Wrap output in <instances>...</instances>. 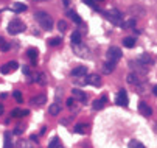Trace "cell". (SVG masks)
I'll list each match as a JSON object with an SVG mask.
<instances>
[{
	"label": "cell",
	"instance_id": "1",
	"mask_svg": "<svg viewBox=\"0 0 157 148\" xmlns=\"http://www.w3.org/2000/svg\"><path fill=\"white\" fill-rule=\"evenodd\" d=\"M37 24L44 28V30H52L53 28V20H52V16L47 14L45 11H36L34 14Z\"/></svg>",
	"mask_w": 157,
	"mask_h": 148
},
{
	"label": "cell",
	"instance_id": "2",
	"mask_svg": "<svg viewBox=\"0 0 157 148\" xmlns=\"http://www.w3.org/2000/svg\"><path fill=\"white\" fill-rule=\"evenodd\" d=\"M103 13V16L109 20V22H112V24H115V25H118V27H124V24H123V20H121V13L118 11V10H110V11H101Z\"/></svg>",
	"mask_w": 157,
	"mask_h": 148
},
{
	"label": "cell",
	"instance_id": "3",
	"mask_svg": "<svg viewBox=\"0 0 157 148\" xmlns=\"http://www.w3.org/2000/svg\"><path fill=\"white\" fill-rule=\"evenodd\" d=\"M25 24L22 22V20H19V19H14V20H11L10 22V25H8V33H11V34H19V33H22V31H25Z\"/></svg>",
	"mask_w": 157,
	"mask_h": 148
},
{
	"label": "cell",
	"instance_id": "4",
	"mask_svg": "<svg viewBox=\"0 0 157 148\" xmlns=\"http://www.w3.org/2000/svg\"><path fill=\"white\" fill-rule=\"evenodd\" d=\"M73 45V53L79 58H89L90 56V49H89L86 44L82 42H78V44H72Z\"/></svg>",
	"mask_w": 157,
	"mask_h": 148
},
{
	"label": "cell",
	"instance_id": "5",
	"mask_svg": "<svg viewBox=\"0 0 157 148\" xmlns=\"http://www.w3.org/2000/svg\"><path fill=\"white\" fill-rule=\"evenodd\" d=\"M121 56H123V52H121L118 47H110V49H107V53H106L107 61H114V62H117Z\"/></svg>",
	"mask_w": 157,
	"mask_h": 148
},
{
	"label": "cell",
	"instance_id": "6",
	"mask_svg": "<svg viewBox=\"0 0 157 148\" xmlns=\"http://www.w3.org/2000/svg\"><path fill=\"white\" fill-rule=\"evenodd\" d=\"M126 81L131 84V86H142V84H145L142 80H140V73H136V72H132V73H129L128 76H126Z\"/></svg>",
	"mask_w": 157,
	"mask_h": 148
},
{
	"label": "cell",
	"instance_id": "7",
	"mask_svg": "<svg viewBox=\"0 0 157 148\" xmlns=\"http://www.w3.org/2000/svg\"><path fill=\"white\" fill-rule=\"evenodd\" d=\"M117 104L118 106H128L129 104V98H128V92L124 89H120L117 94Z\"/></svg>",
	"mask_w": 157,
	"mask_h": 148
},
{
	"label": "cell",
	"instance_id": "8",
	"mask_svg": "<svg viewBox=\"0 0 157 148\" xmlns=\"http://www.w3.org/2000/svg\"><path fill=\"white\" fill-rule=\"evenodd\" d=\"M86 83L90 84V86L100 88V84H101V76H100L98 73H90V75L86 76Z\"/></svg>",
	"mask_w": 157,
	"mask_h": 148
},
{
	"label": "cell",
	"instance_id": "9",
	"mask_svg": "<svg viewBox=\"0 0 157 148\" xmlns=\"http://www.w3.org/2000/svg\"><path fill=\"white\" fill-rule=\"evenodd\" d=\"M137 61H139V62H142V64H143V66H146V67L154 64V59H152V56H149L148 53H143V55H140Z\"/></svg>",
	"mask_w": 157,
	"mask_h": 148
},
{
	"label": "cell",
	"instance_id": "10",
	"mask_svg": "<svg viewBox=\"0 0 157 148\" xmlns=\"http://www.w3.org/2000/svg\"><path fill=\"white\" fill-rule=\"evenodd\" d=\"M132 69H136V73H146V66H143L139 61H131L129 62Z\"/></svg>",
	"mask_w": 157,
	"mask_h": 148
},
{
	"label": "cell",
	"instance_id": "11",
	"mask_svg": "<svg viewBox=\"0 0 157 148\" xmlns=\"http://www.w3.org/2000/svg\"><path fill=\"white\" fill-rule=\"evenodd\" d=\"M139 109H140V112H142V115H145V117H149L151 114H152V109L148 106V104L145 103V101H142L140 104H139Z\"/></svg>",
	"mask_w": 157,
	"mask_h": 148
},
{
	"label": "cell",
	"instance_id": "12",
	"mask_svg": "<svg viewBox=\"0 0 157 148\" xmlns=\"http://www.w3.org/2000/svg\"><path fill=\"white\" fill-rule=\"evenodd\" d=\"M72 75H73V76H76V78H79V76H84V75H87V67H84V66L75 67V69L72 70Z\"/></svg>",
	"mask_w": 157,
	"mask_h": 148
},
{
	"label": "cell",
	"instance_id": "13",
	"mask_svg": "<svg viewBox=\"0 0 157 148\" xmlns=\"http://www.w3.org/2000/svg\"><path fill=\"white\" fill-rule=\"evenodd\" d=\"M61 109H62V108H61V104H59V103H53V104H50V109H48V114L55 117V115H58V114L61 112Z\"/></svg>",
	"mask_w": 157,
	"mask_h": 148
},
{
	"label": "cell",
	"instance_id": "14",
	"mask_svg": "<svg viewBox=\"0 0 157 148\" xmlns=\"http://www.w3.org/2000/svg\"><path fill=\"white\" fill-rule=\"evenodd\" d=\"M45 101H47L45 95H39V97H33L31 98V104H34V106H42Z\"/></svg>",
	"mask_w": 157,
	"mask_h": 148
},
{
	"label": "cell",
	"instance_id": "15",
	"mask_svg": "<svg viewBox=\"0 0 157 148\" xmlns=\"http://www.w3.org/2000/svg\"><path fill=\"white\" fill-rule=\"evenodd\" d=\"M25 115H28V111L27 109H19V108H16V109H13L11 111V117H25Z\"/></svg>",
	"mask_w": 157,
	"mask_h": 148
},
{
	"label": "cell",
	"instance_id": "16",
	"mask_svg": "<svg viewBox=\"0 0 157 148\" xmlns=\"http://www.w3.org/2000/svg\"><path fill=\"white\" fill-rule=\"evenodd\" d=\"M72 94H73V97L78 98L79 101H86V100H87V95H86L82 91H79V89H72Z\"/></svg>",
	"mask_w": 157,
	"mask_h": 148
},
{
	"label": "cell",
	"instance_id": "17",
	"mask_svg": "<svg viewBox=\"0 0 157 148\" xmlns=\"http://www.w3.org/2000/svg\"><path fill=\"white\" fill-rule=\"evenodd\" d=\"M34 81H36L37 84H40V86H44V84H47V76H45V73H44V72H40V73H36V76H34Z\"/></svg>",
	"mask_w": 157,
	"mask_h": 148
},
{
	"label": "cell",
	"instance_id": "18",
	"mask_svg": "<svg viewBox=\"0 0 157 148\" xmlns=\"http://www.w3.org/2000/svg\"><path fill=\"white\" fill-rule=\"evenodd\" d=\"M106 101H107V97H106V95H103L100 100H97V101L94 103V109H95V111L101 109V108L104 106V104H106Z\"/></svg>",
	"mask_w": 157,
	"mask_h": 148
},
{
	"label": "cell",
	"instance_id": "19",
	"mask_svg": "<svg viewBox=\"0 0 157 148\" xmlns=\"http://www.w3.org/2000/svg\"><path fill=\"white\" fill-rule=\"evenodd\" d=\"M115 66H117V62H114V61H106V62H104V73H112V70L115 69Z\"/></svg>",
	"mask_w": 157,
	"mask_h": 148
},
{
	"label": "cell",
	"instance_id": "20",
	"mask_svg": "<svg viewBox=\"0 0 157 148\" xmlns=\"http://www.w3.org/2000/svg\"><path fill=\"white\" fill-rule=\"evenodd\" d=\"M17 148H34V145L31 143V140L20 139V140L17 142Z\"/></svg>",
	"mask_w": 157,
	"mask_h": 148
},
{
	"label": "cell",
	"instance_id": "21",
	"mask_svg": "<svg viewBox=\"0 0 157 148\" xmlns=\"http://www.w3.org/2000/svg\"><path fill=\"white\" fill-rule=\"evenodd\" d=\"M123 44H124V47H128V49H132L134 45H136V37H124L123 39Z\"/></svg>",
	"mask_w": 157,
	"mask_h": 148
},
{
	"label": "cell",
	"instance_id": "22",
	"mask_svg": "<svg viewBox=\"0 0 157 148\" xmlns=\"http://www.w3.org/2000/svg\"><path fill=\"white\" fill-rule=\"evenodd\" d=\"M28 56H30V59H31V64L36 66V61H37V50H36V49H30V50H28Z\"/></svg>",
	"mask_w": 157,
	"mask_h": 148
},
{
	"label": "cell",
	"instance_id": "23",
	"mask_svg": "<svg viewBox=\"0 0 157 148\" xmlns=\"http://www.w3.org/2000/svg\"><path fill=\"white\" fill-rule=\"evenodd\" d=\"M87 123H78L75 125V133H87Z\"/></svg>",
	"mask_w": 157,
	"mask_h": 148
},
{
	"label": "cell",
	"instance_id": "24",
	"mask_svg": "<svg viewBox=\"0 0 157 148\" xmlns=\"http://www.w3.org/2000/svg\"><path fill=\"white\" fill-rule=\"evenodd\" d=\"M13 8H14V11H16V13H24V11H27V8H28V6H27L25 3H19V2H17V3H14V6H13Z\"/></svg>",
	"mask_w": 157,
	"mask_h": 148
},
{
	"label": "cell",
	"instance_id": "25",
	"mask_svg": "<svg viewBox=\"0 0 157 148\" xmlns=\"http://www.w3.org/2000/svg\"><path fill=\"white\" fill-rule=\"evenodd\" d=\"M3 148H13V139H11V133H5V145Z\"/></svg>",
	"mask_w": 157,
	"mask_h": 148
},
{
	"label": "cell",
	"instance_id": "26",
	"mask_svg": "<svg viewBox=\"0 0 157 148\" xmlns=\"http://www.w3.org/2000/svg\"><path fill=\"white\" fill-rule=\"evenodd\" d=\"M129 148H146L140 140H136V139H134V140H131L129 142Z\"/></svg>",
	"mask_w": 157,
	"mask_h": 148
},
{
	"label": "cell",
	"instance_id": "27",
	"mask_svg": "<svg viewBox=\"0 0 157 148\" xmlns=\"http://www.w3.org/2000/svg\"><path fill=\"white\" fill-rule=\"evenodd\" d=\"M72 44H78V42H81V34L78 33V31H75V33H72Z\"/></svg>",
	"mask_w": 157,
	"mask_h": 148
},
{
	"label": "cell",
	"instance_id": "28",
	"mask_svg": "<svg viewBox=\"0 0 157 148\" xmlns=\"http://www.w3.org/2000/svg\"><path fill=\"white\" fill-rule=\"evenodd\" d=\"M69 16H70V17H72V19L75 20L76 24H82V19H81V17H79V16L76 14V13H73V11H69Z\"/></svg>",
	"mask_w": 157,
	"mask_h": 148
},
{
	"label": "cell",
	"instance_id": "29",
	"mask_svg": "<svg viewBox=\"0 0 157 148\" xmlns=\"http://www.w3.org/2000/svg\"><path fill=\"white\" fill-rule=\"evenodd\" d=\"M48 148H59V137H53L48 143Z\"/></svg>",
	"mask_w": 157,
	"mask_h": 148
},
{
	"label": "cell",
	"instance_id": "30",
	"mask_svg": "<svg viewBox=\"0 0 157 148\" xmlns=\"http://www.w3.org/2000/svg\"><path fill=\"white\" fill-rule=\"evenodd\" d=\"M61 42H62V37H53V39L48 41V44H50V45H59Z\"/></svg>",
	"mask_w": 157,
	"mask_h": 148
},
{
	"label": "cell",
	"instance_id": "31",
	"mask_svg": "<svg viewBox=\"0 0 157 148\" xmlns=\"http://www.w3.org/2000/svg\"><path fill=\"white\" fill-rule=\"evenodd\" d=\"M134 27H136V19H129L124 24V28H134Z\"/></svg>",
	"mask_w": 157,
	"mask_h": 148
},
{
	"label": "cell",
	"instance_id": "32",
	"mask_svg": "<svg viewBox=\"0 0 157 148\" xmlns=\"http://www.w3.org/2000/svg\"><path fill=\"white\" fill-rule=\"evenodd\" d=\"M13 95H14V98H16V101H17V103H22V101H24V97H22V94H20L19 91H16Z\"/></svg>",
	"mask_w": 157,
	"mask_h": 148
},
{
	"label": "cell",
	"instance_id": "33",
	"mask_svg": "<svg viewBox=\"0 0 157 148\" xmlns=\"http://www.w3.org/2000/svg\"><path fill=\"white\" fill-rule=\"evenodd\" d=\"M58 28H59V31H65L67 30V24L64 22V20H59V22H58Z\"/></svg>",
	"mask_w": 157,
	"mask_h": 148
},
{
	"label": "cell",
	"instance_id": "34",
	"mask_svg": "<svg viewBox=\"0 0 157 148\" xmlns=\"http://www.w3.org/2000/svg\"><path fill=\"white\" fill-rule=\"evenodd\" d=\"M10 70H11V67H10L8 64H3L2 67H0V72L5 73V75H6V73H10Z\"/></svg>",
	"mask_w": 157,
	"mask_h": 148
},
{
	"label": "cell",
	"instance_id": "35",
	"mask_svg": "<svg viewBox=\"0 0 157 148\" xmlns=\"http://www.w3.org/2000/svg\"><path fill=\"white\" fill-rule=\"evenodd\" d=\"M0 49H2V52H8L11 49V45L8 44V42H2V44H0Z\"/></svg>",
	"mask_w": 157,
	"mask_h": 148
},
{
	"label": "cell",
	"instance_id": "36",
	"mask_svg": "<svg viewBox=\"0 0 157 148\" xmlns=\"http://www.w3.org/2000/svg\"><path fill=\"white\" fill-rule=\"evenodd\" d=\"M82 2H84L86 5H89V6H92V8H95V10H97V5H95L94 0H82Z\"/></svg>",
	"mask_w": 157,
	"mask_h": 148
},
{
	"label": "cell",
	"instance_id": "37",
	"mask_svg": "<svg viewBox=\"0 0 157 148\" xmlns=\"http://www.w3.org/2000/svg\"><path fill=\"white\" fill-rule=\"evenodd\" d=\"M8 66L11 67V70H16V69L19 67V64H17V62H16V61H11V62H8Z\"/></svg>",
	"mask_w": 157,
	"mask_h": 148
},
{
	"label": "cell",
	"instance_id": "38",
	"mask_svg": "<svg viewBox=\"0 0 157 148\" xmlns=\"http://www.w3.org/2000/svg\"><path fill=\"white\" fill-rule=\"evenodd\" d=\"M22 70H24V73H25V75H30V69H28L27 66H24V69H22Z\"/></svg>",
	"mask_w": 157,
	"mask_h": 148
},
{
	"label": "cell",
	"instance_id": "39",
	"mask_svg": "<svg viewBox=\"0 0 157 148\" xmlns=\"http://www.w3.org/2000/svg\"><path fill=\"white\" fill-rule=\"evenodd\" d=\"M67 106H73V98H69V100H67Z\"/></svg>",
	"mask_w": 157,
	"mask_h": 148
},
{
	"label": "cell",
	"instance_id": "40",
	"mask_svg": "<svg viewBox=\"0 0 157 148\" xmlns=\"http://www.w3.org/2000/svg\"><path fill=\"white\" fill-rule=\"evenodd\" d=\"M37 140H39V139H37V134H33V136H31V142H37Z\"/></svg>",
	"mask_w": 157,
	"mask_h": 148
},
{
	"label": "cell",
	"instance_id": "41",
	"mask_svg": "<svg viewBox=\"0 0 157 148\" xmlns=\"http://www.w3.org/2000/svg\"><path fill=\"white\" fill-rule=\"evenodd\" d=\"M152 94H154V95H157V84H155V86L152 88Z\"/></svg>",
	"mask_w": 157,
	"mask_h": 148
},
{
	"label": "cell",
	"instance_id": "42",
	"mask_svg": "<svg viewBox=\"0 0 157 148\" xmlns=\"http://www.w3.org/2000/svg\"><path fill=\"white\" fill-rule=\"evenodd\" d=\"M3 112H5V108H3V106H2V104H0V115H2V114H3Z\"/></svg>",
	"mask_w": 157,
	"mask_h": 148
},
{
	"label": "cell",
	"instance_id": "43",
	"mask_svg": "<svg viewBox=\"0 0 157 148\" xmlns=\"http://www.w3.org/2000/svg\"><path fill=\"white\" fill-rule=\"evenodd\" d=\"M5 97H6V94H0V100H3Z\"/></svg>",
	"mask_w": 157,
	"mask_h": 148
},
{
	"label": "cell",
	"instance_id": "44",
	"mask_svg": "<svg viewBox=\"0 0 157 148\" xmlns=\"http://www.w3.org/2000/svg\"><path fill=\"white\" fill-rule=\"evenodd\" d=\"M2 42H5V41H3V37H2V36H0V44H2Z\"/></svg>",
	"mask_w": 157,
	"mask_h": 148
},
{
	"label": "cell",
	"instance_id": "45",
	"mask_svg": "<svg viewBox=\"0 0 157 148\" xmlns=\"http://www.w3.org/2000/svg\"><path fill=\"white\" fill-rule=\"evenodd\" d=\"M97 2H104V0H97Z\"/></svg>",
	"mask_w": 157,
	"mask_h": 148
},
{
	"label": "cell",
	"instance_id": "46",
	"mask_svg": "<svg viewBox=\"0 0 157 148\" xmlns=\"http://www.w3.org/2000/svg\"><path fill=\"white\" fill-rule=\"evenodd\" d=\"M39 2H45V0H39Z\"/></svg>",
	"mask_w": 157,
	"mask_h": 148
}]
</instances>
